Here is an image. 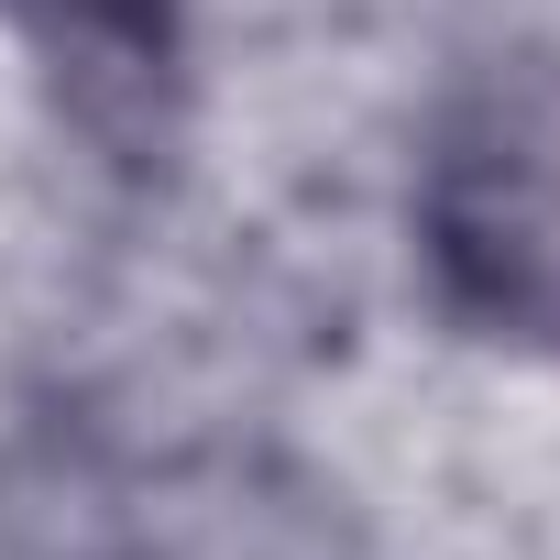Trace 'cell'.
<instances>
[{"instance_id": "obj_1", "label": "cell", "mask_w": 560, "mask_h": 560, "mask_svg": "<svg viewBox=\"0 0 560 560\" xmlns=\"http://www.w3.org/2000/svg\"><path fill=\"white\" fill-rule=\"evenodd\" d=\"M418 253L483 330L560 341V56L472 67L418 143Z\"/></svg>"}]
</instances>
